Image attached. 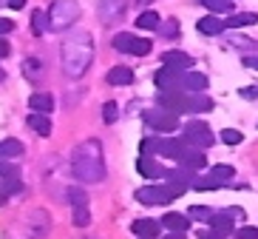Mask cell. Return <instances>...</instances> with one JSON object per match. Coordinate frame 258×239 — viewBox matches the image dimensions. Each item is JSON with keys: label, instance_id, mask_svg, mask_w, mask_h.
<instances>
[{"label": "cell", "instance_id": "6da1fadb", "mask_svg": "<svg viewBox=\"0 0 258 239\" xmlns=\"http://www.w3.org/2000/svg\"><path fill=\"white\" fill-rule=\"evenodd\" d=\"M71 171L74 177L85 185H94V182H102L105 179V157H102V146L99 139H85L74 148L71 154Z\"/></svg>", "mask_w": 258, "mask_h": 239}, {"label": "cell", "instance_id": "7a4b0ae2", "mask_svg": "<svg viewBox=\"0 0 258 239\" xmlns=\"http://www.w3.org/2000/svg\"><path fill=\"white\" fill-rule=\"evenodd\" d=\"M94 60V40L88 31H77V34H69L62 40V49H60V63H62V71L69 77H83L85 69L91 66Z\"/></svg>", "mask_w": 258, "mask_h": 239}, {"label": "cell", "instance_id": "3957f363", "mask_svg": "<svg viewBox=\"0 0 258 239\" xmlns=\"http://www.w3.org/2000/svg\"><path fill=\"white\" fill-rule=\"evenodd\" d=\"M51 231V219H48L46 211H29L26 216H20L6 233L3 239H46Z\"/></svg>", "mask_w": 258, "mask_h": 239}, {"label": "cell", "instance_id": "277c9868", "mask_svg": "<svg viewBox=\"0 0 258 239\" xmlns=\"http://www.w3.org/2000/svg\"><path fill=\"white\" fill-rule=\"evenodd\" d=\"M80 20V3L77 0H54L48 9V26L54 31H66Z\"/></svg>", "mask_w": 258, "mask_h": 239}, {"label": "cell", "instance_id": "5b68a950", "mask_svg": "<svg viewBox=\"0 0 258 239\" xmlns=\"http://www.w3.org/2000/svg\"><path fill=\"white\" fill-rule=\"evenodd\" d=\"M184 191H179V188L173 185H145L137 191V200L142 202V205H170L173 200H179Z\"/></svg>", "mask_w": 258, "mask_h": 239}, {"label": "cell", "instance_id": "8992f818", "mask_svg": "<svg viewBox=\"0 0 258 239\" xmlns=\"http://www.w3.org/2000/svg\"><path fill=\"white\" fill-rule=\"evenodd\" d=\"M145 125H151L153 131H162V134H173L179 128V117L165 111V108H148L145 111Z\"/></svg>", "mask_w": 258, "mask_h": 239}, {"label": "cell", "instance_id": "52a82bcc", "mask_svg": "<svg viewBox=\"0 0 258 239\" xmlns=\"http://www.w3.org/2000/svg\"><path fill=\"white\" fill-rule=\"evenodd\" d=\"M182 134H184V142H187L190 148H199V151L210 148V146H213V139H216L210 128H207L205 123H199V120H193V123L184 125Z\"/></svg>", "mask_w": 258, "mask_h": 239}, {"label": "cell", "instance_id": "ba28073f", "mask_svg": "<svg viewBox=\"0 0 258 239\" xmlns=\"http://www.w3.org/2000/svg\"><path fill=\"white\" fill-rule=\"evenodd\" d=\"M66 200H69L71 211H74V225H77V228H85V225L91 222V211H88V194H85L83 188H69Z\"/></svg>", "mask_w": 258, "mask_h": 239}, {"label": "cell", "instance_id": "9c48e42d", "mask_svg": "<svg viewBox=\"0 0 258 239\" xmlns=\"http://www.w3.org/2000/svg\"><path fill=\"white\" fill-rule=\"evenodd\" d=\"M114 49H119V52H125V54H134V57H145V54L151 52V40L137 37V34H116Z\"/></svg>", "mask_w": 258, "mask_h": 239}, {"label": "cell", "instance_id": "30bf717a", "mask_svg": "<svg viewBox=\"0 0 258 239\" xmlns=\"http://www.w3.org/2000/svg\"><path fill=\"white\" fill-rule=\"evenodd\" d=\"M153 83H156L159 91H184V74L176 71V69H167V66L156 71Z\"/></svg>", "mask_w": 258, "mask_h": 239}, {"label": "cell", "instance_id": "8fae6325", "mask_svg": "<svg viewBox=\"0 0 258 239\" xmlns=\"http://www.w3.org/2000/svg\"><path fill=\"white\" fill-rule=\"evenodd\" d=\"M176 162L182 165V168L187 171H199V168H205L207 160H205V151H199V148H190L187 142H184V148L179 151V157H176Z\"/></svg>", "mask_w": 258, "mask_h": 239}, {"label": "cell", "instance_id": "7c38bea8", "mask_svg": "<svg viewBox=\"0 0 258 239\" xmlns=\"http://www.w3.org/2000/svg\"><path fill=\"white\" fill-rule=\"evenodd\" d=\"M128 9V0H99V20L102 23H116Z\"/></svg>", "mask_w": 258, "mask_h": 239}, {"label": "cell", "instance_id": "4fadbf2b", "mask_svg": "<svg viewBox=\"0 0 258 239\" xmlns=\"http://www.w3.org/2000/svg\"><path fill=\"white\" fill-rule=\"evenodd\" d=\"M137 168H139V174H142V177H148V179H162L167 174V168H162L153 157H145V154L137 160Z\"/></svg>", "mask_w": 258, "mask_h": 239}, {"label": "cell", "instance_id": "5bb4252c", "mask_svg": "<svg viewBox=\"0 0 258 239\" xmlns=\"http://www.w3.org/2000/svg\"><path fill=\"white\" fill-rule=\"evenodd\" d=\"M162 63H165L167 69H176V71H187L193 66V57L184 52H165L162 54Z\"/></svg>", "mask_w": 258, "mask_h": 239}, {"label": "cell", "instance_id": "9a60e30c", "mask_svg": "<svg viewBox=\"0 0 258 239\" xmlns=\"http://www.w3.org/2000/svg\"><path fill=\"white\" fill-rule=\"evenodd\" d=\"M131 228H134V233H137L139 239H156L162 231V225L156 222V219H137Z\"/></svg>", "mask_w": 258, "mask_h": 239}, {"label": "cell", "instance_id": "2e32d148", "mask_svg": "<svg viewBox=\"0 0 258 239\" xmlns=\"http://www.w3.org/2000/svg\"><path fill=\"white\" fill-rule=\"evenodd\" d=\"M162 225H165L167 231L184 233V231L190 228V216H187V214H165V216H162Z\"/></svg>", "mask_w": 258, "mask_h": 239}, {"label": "cell", "instance_id": "e0dca14e", "mask_svg": "<svg viewBox=\"0 0 258 239\" xmlns=\"http://www.w3.org/2000/svg\"><path fill=\"white\" fill-rule=\"evenodd\" d=\"M105 80L111 85H128V83H134V71H131L128 66H114V69L108 71Z\"/></svg>", "mask_w": 258, "mask_h": 239}, {"label": "cell", "instance_id": "ac0fdd59", "mask_svg": "<svg viewBox=\"0 0 258 239\" xmlns=\"http://www.w3.org/2000/svg\"><path fill=\"white\" fill-rule=\"evenodd\" d=\"M196 29L202 31V34H210L213 37V34H221V31H224V20H219L216 15H207L196 23Z\"/></svg>", "mask_w": 258, "mask_h": 239}, {"label": "cell", "instance_id": "d6986e66", "mask_svg": "<svg viewBox=\"0 0 258 239\" xmlns=\"http://www.w3.org/2000/svg\"><path fill=\"white\" fill-rule=\"evenodd\" d=\"M29 106L34 108L37 114H48V111L54 108V97H51V94H40V91H37V94H31Z\"/></svg>", "mask_w": 258, "mask_h": 239}, {"label": "cell", "instance_id": "ffe728a7", "mask_svg": "<svg viewBox=\"0 0 258 239\" xmlns=\"http://www.w3.org/2000/svg\"><path fill=\"white\" fill-rule=\"evenodd\" d=\"M23 154V142L20 139H3L0 142V160H15Z\"/></svg>", "mask_w": 258, "mask_h": 239}, {"label": "cell", "instance_id": "44dd1931", "mask_svg": "<svg viewBox=\"0 0 258 239\" xmlns=\"http://www.w3.org/2000/svg\"><path fill=\"white\" fill-rule=\"evenodd\" d=\"M29 125H31V131H37L40 137H48V134H51V120H48L46 114H37V111H34V114L29 117Z\"/></svg>", "mask_w": 258, "mask_h": 239}, {"label": "cell", "instance_id": "7402d4cb", "mask_svg": "<svg viewBox=\"0 0 258 239\" xmlns=\"http://www.w3.org/2000/svg\"><path fill=\"white\" fill-rule=\"evenodd\" d=\"M210 225H213V233H216V236H224V233L233 231V219H230L227 214H213Z\"/></svg>", "mask_w": 258, "mask_h": 239}, {"label": "cell", "instance_id": "603a6c76", "mask_svg": "<svg viewBox=\"0 0 258 239\" xmlns=\"http://www.w3.org/2000/svg\"><path fill=\"white\" fill-rule=\"evenodd\" d=\"M258 15H230L224 20V29H241V26H255Z\"/></svg>", "mask_w": 258, "mask_h": 239}, {"label": "cell", "instance_id": "cb8c5ba5", "mask_svg": "<svg viewBox=\"0 0 258 239\" xmlns=\"http://www.w3.org/2000/svg\"><path fill=\"white\" fill-rule=\"evenodd\" d=\"M205 88H207V77H205V74H196V71L184 74V91H205Z\"/></svg>", "mask_w": 258, "mask_h": 239}, {"label": "cell", "instance_id": "d4e9b609", "mask_svg": "<svg viewBox=\"0 0 258 239\" xmlns=\"http://www.w3.org/2000/svg\"><path fill=\"white\" fill-rule=\"evenodd\" d=\"M51 29V26H48V12H34V15H31V31H34V34H46V31Z\"/></svg>", "mask_w": 258, "mask_h": 239}, {"label": "cell", "instance_id": "484cf974", "mask_svg": "<svg viewBox=\"0 0 258 239\" xmlns=\"http://www.w3.org/2000/svg\"><path fill=\"white\" fill-rule=\"evenodd\" d=\"M137 26L139 29H148V31L159 29V15H156V12H142V15L137 17Z\"/></svg>", "mask_w": 258, "mask_h": 239}, {"label": "cell", "instance_id": "4316f807", "mask_svg": "<svg viewBox=\"0 0 258 239\" xmlns=\"http://www.w3.org/2000/svg\"><path fill=\"white\" fill-rule=\"evenodd\" d=\"M213 214H216V211L207 208V205H193V208L187 211V216H193V219H199V222H210Z\"/></svg>", "mask_w": 258, "mask_h": 239}, {"label": "cell", "instance_id": "83f0119b", "mask_svg": "<svg viewBox=\"0 0 258 239\" xmlns=\"http://www.w3.org/2000/svg\"><path fill=\"white\" fill-rule=\"evenodd\" d=\"M233 174H235V171L230 168V165H216V168L210 171V177L219 179L221 185H224V182H230V179H233Z\"/></svg>", "mask_w": 258, "mask_h": 239}, {"label": "cell", "instance_id": "f1b7e54d", "mask_svg": "<svg viewBox=\"0 0 258 239\" xmlns=\"http://www.w3.org/2000/svg\"><path fill=\"white\" fill-rule=\"evenodd\" d=\"M0 191H3V194H20V191H23V182H20V177H3Z\"/></svg>", "mask_w": 258, "mask_h": 239}, {"label": "cell", "instance_id": "f546056e", "mask_svg": "<svg viewBox=\"0 0 258 239\" xmlns=\"http://www.w3.org/2000/svg\"><path fill=\"white\" fill-rule=\"evenodd\" d=\"M210 12H233V0H202Z\"/></svg>", "mask_w": 258, "mask_h": 239}, {"label": "cell", "instance_id": "4dcf8cb0", "mask_svg": "<svg viewBox=\"0 0 258 239\" xmlns=\"http://www.w3.org/2000/svg\"><path fill=\"white\" fill-rule=\"evenodd\" d=\"M241 139H244V134L235 131V128H224V131H221V142H227V146H238Z\"/></svg>", "mask_w": 258, "mask_h": 239}, {"label": "cell", "instance_id": "1f68e13d", "mask_svg": "<svg viewBox=\"0 0 258 239\" xmlns=\"http://www.w3.org/2000/svg\"><path fill=\"white\" fill-rule=\"evenodd\" d=\"M23 71L29 74V77H40V71H43V63L34 60V57H29V60L23 63Z\"/></svg>", "mask_w": 258, "mask_h": 239}, {"label": "cell", "instance_id": "d6a6232c", "mask_svg": "<svg viewBox=\"0 0 258 239\" xmlns=\"http://www.w3.org/2000/svg\"><path fill=\"white\" fill-rule=\"evenodd\" d=\"M116 117H119V108H116V103H105V106H102V120H105V123H114Z\"/></svg>", "mask_w": 258, "mask_h": 239}, {"label": "cell", "instance_id": "836d02e7", "mask_svg": "<svg viewBox=\"0 0 258 239\" xmlns=\"http://www.w3.org/2000/svg\"><path fill=\"white\" fill-rule=\"evenodd\" d=\"M0 177H20V171L12 165V162H6V160H0Z\"/></svg>", "mask_w": 258, "mask_h": 239}, {"label": "cell", "instance_id": "e575fe53", "mask_svg": "<svg viewBox=\"0 0 258 239\" xmlns=\"http://www.w3.org/2000/svg\"><path fill=\"white\" fill-rule=\"evenodd\" d=\"M238 239H258V228H250V225L241 228V231H238Z\"/></svg>", "mask_w": 258, "mask_h": 239}, {"label": "cell", "instance_id": "d590c367", "mask_svg": "<svg viewBox=\"0 0 258 239\" xmlns=\"http://www.w3.org/2000/svg\"><path fill=\"white\" fill-rule=\"evenodd\" d=\"M176 34H179V23H176V20H167L165 23V37H176Z\"/></svg>", "mask_w": 258, "mask_h": 239}, {"label": "cell", "instance_id": "8d00e7d4", "mask_svg": "<svg viewBox=\"0 0 258 239\" xmlns=\"http://www.w3.org/2000/svg\"><path fill=\"white\" fill-rule=\"evenodd\" d=\"M9 31H15V20H9V17H0V34H9Z\"/></svg>", "mask_w": 258, "mask_h": 239}, {"label": "cell", "instance_id": "74e56055", "mask_svg": "<svg viewBox=\"0 0 258 239\" xmlns=\"http://www.w3.org/2000/svg\"><path fill=\"white\" fill-rule=\"evenodd\" d=\"M9 52H12L9 43H6V40H0V57H9Z\"/></svg>", "mask_w": 258, "mask_h": 239}, {"label": "cell", "instance_id": "f35d334b", "mask_svg": "<svg viewBox=\"0 0 258 239\" xmlns=\"http://www.w3.org/2000/svg\"><path fill=\"white\" fill-rule=\"evenodd\" d=\"M9 3V9H23L26 6V0H6Z\"/></svg>", "mask_w": 258, "mask_h": 239}, {"label": "cell", "instance_id": "ab89813d", "mask_svg": "<svg viewBox=\"0 0 258 239\" xmlns=\"http://www.w3.org/2000/svg\"><path fill=\"white\" fill-rule=\"evenodd\" d=\"M244 66H250V69H258V57H244Z\"/></svg>", "mask_w": 258, "mask_h": 239}, {"label": "cell", "instance_id": "60d3db41", "mask_svg": "<svg viewBox=\"0 0 258 239\" xmlns=\"http://www.w3.org/2000/svg\"><path fill=\"white\" fill-rule=\"evenodd\" d=\"M165 239H187V236H184V233H179V231H170Z\"/></svg>", "mask_w": 258, "mask_h": 239}, {"label": "cell", "instance_id": "b9f144b4", "mask_svg": "<svg viewBox=\"0 0 258 239\" xmlns=\"http://www.w3.org/2000/svg\"><path fill=\"white\" fill-rule=\"evenodd\" d=\"M139 6H148V3H153V0H137Z\"/></svg>", "mask_w": 258, "mask_h": 239}, {"label": "cell", "instance_id": "7bdbcfd3", "mask_svg": "<svg viewBox=\"0 0 258 239\" xmlns=\"http://www.w3.org/2000/svg\"><path fill=\"white\" fill-rule=\"evenodd\" d=\"M3 200H6V194H3V191H0V205H3Z\"/></svg>", "mask_w": 258, "mask_h": 239}, {"label": "cell", "instance_id": "ee69618b", "mask_svg": "<svg viewBox=\"0 0 258 239\" xmlns=\"http://www.w3.org/2000/svg\"><path fill=\"white\" fill-rule=\"evenodd\" d=\"M3 77H6V74H3V69H0V80H3Z\"/></svg>", "mask_w": 258, "mask_h": 239}]
</instances>
